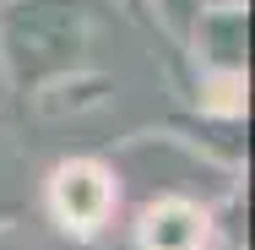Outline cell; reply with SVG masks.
<instances>
[{
  "instance_id": "obj_2",
  "label": "cell",
  "mask_w": 255,
  "mask_h": 250,
  "mask_svg": "<svg viewBox=\"0 0 255 250\" xmlns=\"http://www.w3.org/2000/svg\"><path fill=\"white\" fill-rule=\"evenodd\" d=\"M141 245L147 250H201L206 245V218L185 201H163L141 218Z\"/></svg>"
},
{
  "instance_id": "obj_1",
  "label": "cell",
  "mask_w": 255,
  "mask_h": 250,
  "mask_svg": "<svg viewBox=\"0 0 255 250\" xmlns=\"http://www.w3.org/2000/svg\"><path fill=\"white\" fill-rule=\"evenodd\" d=\"M109 201H114V185L103 180V169H93V163H65L54 174V212L71 229H98Z\"/></svg>"
}]
</instances>
